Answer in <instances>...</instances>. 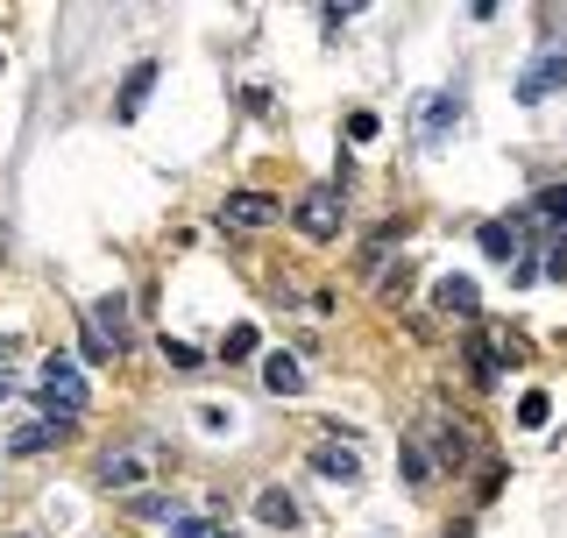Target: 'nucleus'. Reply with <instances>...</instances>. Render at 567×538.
Masks as SVG:
<instances>
[{"instance_id": "1", "label": "nucleus", "mask_w": 567, "mask_h": 538, "mask_svg": "<svg viewBox=\"0 0 567 538\" xmlns=\"http://www.w3.org/2000/svg\"><path fill=\"white\" fill-rule=\"evenodd\" d=\"M35 390H43V418L58 425V433H71V425L85 418V404H93V397H85V369L64 362V354L43 362V383H35Z\"/></svg>"}, {"instance_id": "2", "label": "nucleus", "mask_w": 567, "mask_h": 538, "mask_svg": "<svg viewBox=\"0 0 567 538\" xmlns=\"http://www.w3.org/2000/svg\"><path fill=\"white\" fill-rule=\"evenodd\" d=\"M291 220H298V235H306V241H341V185H333V177H327V185H312L306 199L291 206Z\"/></svg>"}, {"instance_id": "3", "label": "nucleus", "mask_w": 567, "mask_h": 538, "mask_svg": "<svg viewBox=\"0 0 567 538\" xmlns=\"http://www.w3.org/2000/svg\"><path fill=\"white\" fill-rule=\"evenodd\" d=\"M560 85H567V50H539V58H532V64L518 71V100H525V106L554 100Z\"/></svg>"}, {"instance_id": "4", "label": "nucleus", "mask_w": 567, "mask_h": 538, "mask_svg": "<svg viewBox=\"0 0 567 538\" xmlns=\"http://www.w3.org/2000/svg\"><path fill=\"white\" fill-rule=\"evenodd\" d=\"M270 220H277V199H262V192H227V206H220L227 235H248V227H270Z\"/></svg>"}, {"instance_id": "5", "label": "nucleus", "mask_w": 567, "mask_h": 538, "mask_svg": "<svg viewBox=\"0 0 567 538\" xmlns=\"http://www.w3.org/2000/svg\"><path fill=\"white\" fill-rule=\"evenodd\" d=\"M85 327H93L106 348L121 354V348H128V298H121V291H114V298H100L93 312H85Z\"/></svg>"}, {"instance_id": "6", "label": "nucleus", "mask_w": 567, "mask_h": 538, "mask_svg": "<svg viewBox=\"0 0 567 538\" xmlns=\"http://www.w3.org/2000/svg\"><path fill=\"white\" fill-rule=\"evenodd\" d=\"M475 241H483V256H496V262H518L525 256V220H483Z\"/></svg>"}, {"instance_id": "7", "label": "nucleus", "mask_w": 567, "mask_h": 538, "mask_svg": "<svg viewBox=\"0 0 567 538\" xmlns=\"http://www.w3.org/2000/svg\"><path fill=\"white\" fill-rule=\"evenodd\" d=\"M256 517H262L270 531H306V504H298L291 489H262V496H256Z\"/></svg>"}, {"instance_id": "8", "label": "nucleus", "mask_w": 567, "mask_h": 538, "mask_svg": "<svg viewBox=\"0 0 567 538\" xmlns=\"http://www.w3.org/2000/svg\"><path fill=\"white\" fill-rule=\"evenodd\" d=\"M156 93V64L142 58L135 71H128V85H121V100H114V121H142V100Z\"/></svg>"}, {"instance_id": "9", "label": "nucleus", "mask_w": 567, "mask_h": 538, "mask_svg": "<svg viewBox=\"0 0 567 538\" xmlns=\"http://www.w3.org/2000/svg\"><path fill=\"white\" fill-rule=\"evenodd\" d=\"M312 475H327V482H354V475H362V454H354L348 439H341V446H319V454H312Z\"/></svg>"}, {"instance_id": "10", "label": "nucleus", "mask_w": 567, "mask_h": 538, "mask_svg": "<svg viewBox=\"0 0 567 538\" xmlns=\"http://www.w3.org/2000/svg\"><path fill=\"white\" fill-rule=\"evenodd\" d=\"M100 482H106V489H142V461L135 454H114V446H106V454H100Z\"/></svg>"}, {"instance_id": "11", "label": "nucleus", "mask_w": 567, "mask_h": 538, "mask_svg": "<svg viewBox=\"0 0 567 538\" xmlns=\"http://www.w3.org/2000/svg\"><path fill=\"white\" fill-rule=\"evenodd\" d=\"M433 304H440V312H461V319H468L475 304H483V298H475V277H440V283H433Z\"/></svg>"}, {"instance_id": "12", "label": "nucleus", "mask_w": 567, "mask_h": 538, "mask_svg": "<svg viewBox=\"0 0 567 538\" xmlns=\"http://www.w3.org/2000/svg\"><path fill=\"white\" fill-rule=\"evenodd\" d=\"M262 383H270L277 397H298V390H306V369H298V354H270V362H262Z\"/></svg>"}, {"instance_id": "13", "label": "nucleus", "mask_w": 567, "mask_h": 538, "mask_svg": "<svg viewBox=\"0 0 567 538\" xmlns=\"http://www.w3.org/2000/svg\"><path fill=\"white\" fill-rule=\"evenodd\" d=\"M461 114V100L454 93H440V100H425V121H419V142H440L447 135V121Z\"/></svg>"}, {"instance_id": "14", "label": "nucleus", "mask_w": 567, "mask_h": 538, "mask_svg": "<svg viewBox=\"0 0 567 538\" xmlns=\"http://www.w3.org/2000/svg\"><path fill=\"white\" fill-rule=\"evenodd\" d=\"M164 531H171V538H227L220 525H206V517H192V510H171Z\"/></svg>"}, {"instance_id": "15", "label": "nucleus", "mask_w": 567, "mask_h": 538, "mask_svg": "<svg viewBox=\"0 0 567 538\" xmlns=\"http://www.w3.org/2000/svg\"><path fill=\"white\" fill-rule=\"evenodd\" d=\"M546 411H554V397H546V390H525V404H518V425H532V433H539V425H546Z\"/></svg>"}, {"instance_id": "16", "label": "nucleus", "mask_w": 567, "mask_h": 538, "mask_svg": "<svg viewBox=\"0 0 567 538\" xmlns=\"http://www.w3.org/2000/svg\"><path fill=\"white\" fill-rule=\"evenodd\" d=\"M164 362H171V369H199L206 354L192 348V340H171V333H164Z\"/></svg>"}, {"instance_id": "17", "label": "nucleus", "mask_w": 567, "mask_h": 538, "mask_svg": "<svg viewBox=\"0 0 567 538\" xmlns=\"http://www.w3.org/2000/svg\"><path fill=\"white\" fill-rule=\"evenodd\" d=\"M220 354H227V362H248V354H256V327L241 319V327L227 333V348H220Z\"/></svg>"}, {"instance_id": "18", "label": "nucleus", "mask_w": 567, "mask_h": 538, "mask_svg": "<svg viewBox=\"0 0 567 538\" xmlns=\"http://www.w3.org/2000/svg\"><path fill=\"white\" fill-rule=\"evenodd\" d=\"M50 439H64L58 425H22V433H14V454H35V446H50Z\"/></svg>"}, {"instance_id": "19", "label": "nucleus", "mask_w": 567, "mask_h": 538, "mask_svg": "<svg viewBox=\"0 0 567 538\" xmlns=\"http://www.w3.org/2000/svg\"><path fill=\"white\" fill-rule=\"evenodd\" d=\"M79 348H85V362H114V348H106L93 327H79Z\"/></svg>"}, {"instance_id": "20", "label": "nucleus", "mask_w": 567, "mask_h": 538, "mask_svg": "<svg viewBox=\"0 0 567 538\" xmlns=\"http://www.w3.org/2000/svg\"><path fill=\"white\" fill-rule=\"evenodd\" d=\"M348 142H377V114H348Z\"/></svg>"}, {"instance_id": "21", "label": "nucleus", "mask_w": 567, "mask_h": 538, "mask_svg": "<svg viewBox=\"0 0 567 538\" xmlns=\"http://www.w3.org/2000/svg\"><path fill=\"white\" fill-rule=\"evenodd\" d=\"M8 397H14V390H8V375H0V404H8Z\"/></svg>"}, {"instance_id": "22", "label": "nucleus", "mask_w": 567, "mask_h": 538, "mask_svg": "<svg viewBox=\"0 0 567 538\" xmlns=\"http://www.w3.org/2000/svg\"><path fill=\"white\" fill-rule=\"evenodd\" d=\"M0 248H8V227H0Z\"/></svg>"}]
</instances>
